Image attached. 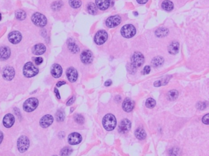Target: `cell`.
I'll return each mask as SVG.
<instances>
[{
	"mask_svg": "<svg viewBox=\"0 0 209 156\" xmlns=\"http://www.w3.org/2000/svg\"><path fill=\"white\" fill-rule=\"evenodd\" d=\"M102 124L104 128L107 131H113L116 126V117L112 114H107L103 118Z\"/></svg>",
	"mask_w": 209,
	"mask_h": 156,
	"instance_id": "1",
	"label": "cell"
},
{
	"mask_svg": "<svg viewBox=\"0 0 209 156\" xmlns=\"http://www.w3.org/2000/svg\"><path fill=\"white\" fill-rule=\"evenodd\" d=\"M23 73L25 77H34L39 73V69L31 62H27L23 66Z\"/></svg>",
	"mask_w": 209,
	"mask_h": 156,
	"instance_id": "2",
	"label": "cell"
},
{
	"mask_svg": "<svg viewBox=\"0 0 209 156\" xmlns=\"http://www.w3.org/2000/svg\"><path fill=\"white\" fill-rule=\"evenodd\" d=\"M31 20L34 25L41 28L45 26L47 24L46 17L39 12L34 13L31 17Z\"/></svg>",
	"mask_w": 209,
	"mask_h": 156,
	"instance_id": "3",
	"label": "cell"
},
{
	"mask_svg": "<svg viewBox=\"0 0 209 156\" xmlns=\"http://www.w3.org/2000/svg\"><path fill=\"white\" fill-rule=\"evenodd\" d=\"M39 105V101L36 98H30L25 101L23 105V109L27 112L34 111Z\"/></svg>",
	"mask_w": 209,
	"mask_h": 156,
	"instance_id": "4",
	"label": "cell"
},
{
	"mask_svg": "<svg viewBox=\"0 0 209 156\" xmlns=\"http://www.w3.org/2000/svg\"><path fill=\"white\" fill-rule=\"evenodd\" d=\"M136 28L133 25L127 24L124 25L121 30L122 35L125 38H132L136 34Z\"/></svg>",
	"mask_w": 209,
	"mask_h": 156,
	"instance_id": "5",
	"label": "cell"
},
{
	"mask_svg": "<svg viewBox=\"0 0 209 156\" xmlns=\"http://www.w3.org/2000/svg\"><path fill=\"white\" fill-rule=\"evenodd\" d=\"M131 62L132 65L134 68L140 67L144 64V57L143 54L139 52H135L132 56Z\"/></svg>",
	"mask_w": 209,
	"mask_h": 156,
	"instance_id": "6",
	"label": "cell"
},
{
	"mask_svg": "<svg viewBox=\"0 0 209 156\" xmlns=\"http://www.w3.org/2000/svg\"><path fill=\"white\" fill-rule=\"evenodd\" d=\"M29 146V140L26 136H21L17 140V148L20 152L23 153L28 150Z\"/></svg>",
	"mask_w": 209,
	"mask_h": 156,
	"instance_id": "7",
	"label": "cell"
},
{
	"mask_svg": "<svg viewBox=\"0 0 209 156\" xmlns=\"http://www.w3.org/2000/svg\"><path fill=\"white\" fill-rule=\"evenodd\" d=\"M107 39L108 33L105 30L99 31L95 34L94 37V42L98 45H101L105 43Z\"/></svg>",
	"mask_w": 209,
	"mask_h": 156,
	"instance_id": "8",
	"label": "cell"
},
{
	"mask_svg": "<svg viewBox=\"0 0 209 156\" xmlns=\"http://www.w3.org/2000/svg\"><path fill=\"white\" fill-rule=\"evenodd\" d=\"M3 78L6 80H11L15 76V70L11 66H7L4 68L2 72Z\"/></svg>",
	"mask_w": 209,
	"mask_h": 156,
	"instance_id": "9",
	"label": "cell"
},
{
	"mask_svg": "<svg viewBox=\"0 0 209 156\" xmlns=\"http://www.w3.org/2000/svg\"><path fill=\"white\" fill-rule=\"evenodd\" d=\"M121 22V18L119 16H114L109 17L106 20V25L108 28H113L117 26Z\"/></svg>",
	"mask_w": 209,
	"mask_h": 156,
	"instance_id": "10",
	"label": "cell"
},
{
	"mask_svg": "<svg viewBox=\"0 0 209 156\" xmlns=\"http://www.w3.org/2000/svg\"><path fill=\"white\" fill-rule=\"evenodd\" d=\"M81 61L85 64H89L92 62L93 55L92 52L90 50H85L82 52L80 56Z\"/></svg>",
	"mask_w": 209,
	"mask_h": 156,
	"instance_id": "11",
	"label": "cell"
},
{
	"mask_svg": "<svg viewBox=\"0 0 209 156\" xmlns=\"http://www.w3.org/2000/svg\"><path fill=\"white\" fill-rule=\"evenodd\" d=\"M22 39V35L18 31H14L10 32L8 35V40L12 44H18Z\"/></svg>",
	"mask_w": 209,
	"mask_h": 156,
	"instance_id": "12",
	"label": "cell"
},
{
	"mask_svg": "<svg viewBox=\"0 0 209 156\" xmlns=\"http://www.w3.org/2000/svg\"><path fill=\"white\" fill-rule=\"evenodd\" d=\"M82 140V137L79 133L73 132L68 137L69 143L71 145H75L79 144Z\"/></svg>",
	"mask_w": 209,
	"mask_h": 156,
	"instance_id": "13",
	"label": "cell"
},
{
	"mask_svg": "<svg viewBox=\"0 0 209 156\" xmlns=\"http://www.w3.org/2000/svg\"><path fill=\"white\" fill-rule=\"evenodd\" d=\"M66 76L70 83H75L78 79V72L73 67H69L66 71Z\"/></svg>",
	"mask_w": 209,
	"mask_h": 156,
	"instance_id": "14",
	"label": "cell"
},
{
	"mask_svg": "<svg viewBox=\"0 0 209 156\" xmlns=\"http://www.w3.org/2000/svg\"><path fill=\"white\" fill-rule=\"evenodd\" d=\"M131 126L132 123L128 119H124V120L121 121L120 124H119V131L122 133H127L130 130Z\"/></svg>",
	"mask_w": 209,
	"mask_h": 156,
	"instance_id": "15",
	"label": "cell"
},
{
	"mask_svg": "<svg viewBox=\"0 0 209 156\" xmlns=\"http://www.w3.org/2000/svg\"><path fill=\"white\" fill-rule=\"evenodd\" d=\"M53 117L50 115H46L43 116L40 120V125L43 128H47L53 123Z\"/></svg>",
	"mask_w": 209,
	"mask_h": 156,
	"instance_id": "16",
	"label": "cell"
},
{
	"mask_svg": "<svg viewBox=\"0 0 209 156\" xmlns=\"http://www.w3.org/2000/svg\"><path fill=\"white\" fill-rule=\"evenodd\" d=\"M15 123V117L11 114H6L3 120V123L5 128H10L14 125Z\"/></svg>",
	"mask_w": 209,
	"mask_h": 156,
	"instance_id": "17",
	"label": "cell"
},
{
	"mask_svg": "<svg viewBox=\"0 0 209 156\" xmlns=\"http://www.w3.org/2000/svg\"><path fill=\"white\" fill-rule=\"evenodd\" d=\"M11 54V49L9 47L2 46L0 47V60L3 61L8 59Z\"/></svg>",
	"mask_w": 209,
	"mask_h": 156,
	"instance_id": "18",
	"label": "cell"
},
{
	"mask_svg": "<svg viewBox=\"0 0 209 156\" xmlns=\"http://www.w3.org/2000/svg\"><path fill=\"white\" fill-rule=\"evenodd\" d=\"M63 73V68L60 65L55 64L52 65L51 68V74L55 78H60Z\"/></svg>",
	"mask_w": 209,
	"mask_h": 156,
	"instance_id": "19",
	"label": "cell"
},
{
	"mask_svg": "<svg viewBox=\"0 0 209 156\" xmlns=\"http://www.w3.org/2000/svg\"><path fill=\"white\" fill-rule=\"evenodd\" d=\"M135 103L130 98H126L122 103V109L126 112H130L133 110Z\"/></svg>",
	"mask_w": 209,
	"mask_h": 156,
	"instance_id": "20",
	"label": "cell"
},
{
	"mask_svg": "<svg viewBox=\"0 0 209 156\" xmlns=\"http://www.w3.org/2000/svg\"><path fill=\"white\" fill-rule=\"evenodd\" d=\"M46 51V47L42 43L36 44L32 48V53L35 55H42Z\"/></svg>",
	"mask_w": 209,
	"mask_h": 156,
	"instance_id": "21",
	"label": "cell"
},
{
	"mask_svg": "<svg viewBox=\"0 0 209 156\" xmlns=\"http://www.w3.org/2000/svg\"><path fill=\"white\" fill-rule=\"evenodd\" d=\"M95 4L100 10H107L109 7L110 0H95Z\"/></svg>",
	"mask_w": 209,
	"mask_h": 156,
	"instance_id": "22",
	"label": "cell"
},
{
	"mask_svg": "<svg viewBox=\"0 0 209 156\" xmlns=\"http://www.w3.org/2000/svg\"><path fill=\"white\" fill-rule=\"evenodd\" d=\"M68 47L70 51L72 53H77L79 51V48L77 43L72 39H69L68 42Z\"/></svg>",
	"mask_w": 209,
	"mask_h": 156,
	"instance_id": "23",
	"label": "cell"
},
{
	"mask_svg": "<svg viewBox=\"0 0 209 156\" xmlns=\"http://www.w3.org/2000/svg\"><path fill=\"white\" fill-rule=\"evenodd\" d=\"M179 50V43L177 42L174 41L168 47V52L171 54H176Z\"/></svg>",
	"mask_w": 209,
	"mask_h": 156,
	"instance_id": "24",
	"label": "cell"
},
{
	"mask_svg": "<svg viewBox=\"0 0 209 156\" xmlns=\"http://www.w3.org/2000/svg\"><path fill=\"white\" fill-rule=\"evenodd\" d=\"M161 7L163 10L169 12L174 9V4L169 0H165L161 4Z\"/></svg>",
	"mask_w": 209,
	"mask_h": 156,
	"instance_id": "25",
	"label": "cell"
},
{
	"mask_svg": "<svg viewBox=\"0 0 209 156\" xmlns=\"http://www.w3.org/2000/svg\"><path fill=\"white\" fill-rule=\"evenodd\" d=\"M135 135L139 140H144L146 137V133L145 131L141 128H139L135 131Z\"/></svg>",
	"mask_w": 209,
	"mask_h": 156,
	"instance_id": "26",
	"label": "cell"
},
{
	"mask_svg": "<svg viewBox=\"0 0 209 156\" xmlns=\"http://www.w3.org/2000/svg\"><path fill=\"white\" fill-rule=\"evenodd\" d=\"M164 62V59L162 57L160 56H157L154 57L152 60V65L155 66V67H158L163 65Z\"/></svg>",
	"mask_w": 209,
	"mask_h": 156,
	"instance_id": "27",
	"label": "cell"
},
{
	"mask_svg": "<svg viewBox=\"0 0 209 156\" xmlns=\"http://www.w3.org/2000/svg\"><path fill=\"white\" fill-rule=\"evenodd\" d=\"M15 16H16V17L17 18V20L22 21L24 20L26 17V13L25 12V11H24L23 10H17L15 12Z\"/></svg>",
	"mask_w": 209,
	"mask_h": 156,
	"instance_id": "28",
	"label": "cell"
},
{
	"mask_svg": "<svg viewBox=\"0 0 209 156\" xmlns=\"http://www.w3.org/2000/svg\"><path fill=\"white\" fill-rule=\"evenodd\" d=\"M97 6L93 3H89L87 6V9L88 12L91 15H95L97 12Z\"/></svg>",
	"mask_w": 209,
	"mask_h": 156,
	"instance_id": "29",
	"label": "cell"
},
{
	"mask_svg": "<svg viewBox=\"0 0 209 156\" xmlns=\"http://www.w3.org/2000/svg\"><path fill=\"white\" fill-rule=\"evenodd\" d=\"M178 96V92L176 90H172L168 93L167 97L169 101H174Z\"/></svg>",
	"mask_w": 209,
	"mask_h": 156,
	"instance_id": "30",
	"label": "cell"
},
{
	"mask_svg": "<svg viewBox=\"0 0 209 156\" xmlns=\"http://www.w3.org/2000/svg\"><path fill=\"white\" fill-rule=\"evenodd\" d=\"M168 32V30L166 28H159L155 31V34L159 37H163L166 36Z\"/></svg>",
	"mask_w": 209,
	"mask_h": 156,
	"instance_id": "31",
	"label": "cell"
},
{
	"mask_svg": "<svg viewBox=\"0 0 209 156\" xmlns=\"http://www.w3.org/2000/svg\"><path fill=\"white\" fill-rule=\"evenodd\" d=\"M69 3L70 6L74 9L79 8L81 6V0H69Z\"/></svg>",
	"mask_w": 209,
	"mask_h": 156,
	"instance_id": "32",
	"label": "cell"
},
{
	"mask_svg": "<svg viewBox=\"0 0 209 156\" xmlns=\"http://www.w3.org/2000/svg\"><path fill=\"white\" fill-rule=\"evenodd\" d=\"M72 152V149L70 147H65L61 150L60 152V155L61 156H69Z\"/></svg>",
	"mask_w": 209,
	"mask_h": 156,
	"instance_id": "33",
	"label": "cell"
},
{
	"mask_svg": "<svg viewBox=\"0 0 209 156\" xmlns=\"http://www.w3.org/2000/svg\"><path fill=\"white\" fill-rule=\"evenodd\" d=\"M156 105V101L152 98H149L146 100V106L147 108L152 109L154 108Z\"/></svg>",
	"mask_w": 209,
	"mask_h": 156,
	"instance_id": "34",
	"label": "cell"
},
{
	"mask_svg": "<svg viewBox=\"0 0 209 156\" xmlns=\"http://www.w3.org/2000/svg\"><path fill=\"white\" fill-rule=\"evenodd\" d=\"M56 120L58 121H63L65 118V114L63 110H59L56 114Z\"/></svg>",
	"mask_w": 209,
	"mask_h": 156,
	"instance_id": "35",
	"label": "cell"
},
{
	"mask_svg": "<svg viewBox=\"0 0 209 156\" xmlns=\"http://www.w3.org/2000/svg\"><path fill=\"white\" fill-rule=\"evenodd\" d=\"M170 156H179L181 154V150L178 148H173L169 151Z\"/></svg>",
	"mask_w": 209,
	"mask_h": 156,
	"instance_id": "36",
	"label": "cell"
},
{
	"mask_svg": "<svg viewBox=\"0 0 209 156\" xmlns=\"http://www.w3.org/2000/svg\"><path fill=\"white\" fill-rule=\"evenodd\" d=\"M74 120L77 123L82 124L85 122V118L84 117L80 114H76L74 116Z\"/></svg>",
	"mask_w": 209,
	"mask_h": 156,
	"instance_id": "37",
	"label": "cell"
},
{
	"mask_svg": "<svg viewBox=\"0 0 209 156\" xmlns=\"http://www.w3.org/2000/svg\"><path fill=\"white\" fill-rule=\"evenodd\" d=\"M208 105V104L207 102H198L196 105L197 109H199V110H204V109H205L207 107Z\"/></svg>",
	"mask_w": 209,
	"mask_h": 156,
	"instance_id": "38",
	"label": "cell"
},
{
	"mask_svg": "<svg viewBox=\"0 0 209 156\" xmlns=\"http://www.w3.org/2000/svg\"><path fill=\"white\" fill-rule=\"evenodd\" d=\"M202 121L204 124H207V125H209V114H206L205 115H204L203 118H202Z\"/></svg>",
	"mask_w": 209,
	"mask_h": 156,
	"instance_id": "39",
	"label": "cell"
},
{
	"mask_svg": "<svg viewBox=\"0 0 209 156\" xmlns=\"http://www.w3.org/2000/svg\"><path fill=\"white\" fill-rule=\"evenodd\" d=\"M151 72V66L149 65H146L144 66V68L143 70V75H147L149 73Z\"/></svg>",
	"mask_w": 209,
	"mask_h": 156,
	"instance_id": "40",
	"label": "cell"
},
{
	"mask_svg": "<svg viewBox=\"0 0 209 156\" xmlns=\"http://www.w3.org/2000/svg\"><path fill=\"white\" fill-rule=\"evenodd\" d=\"M34 61L36 65H40L43 62V59L42 57H37L35 59Z\"/></svg>",
	"mask_w": 209,
	"mask_h": 156,
	"instance_id": "41",
	"label": "cell"
},
{
	"mask_svg": "<svg viewBox=\"0 0 209 156\" xmlns=\"http://www.w3.org/2000/svg\"><path fill=\"white\" fill-rule=\"evenodd\" d=\"M75 100V96H72V97L68 101V102H67V106H70L72 105V104L74 102Z\"/></svg>",
	"mask_w": 209,
	"mask_h": 156,
	"instance_id": "42",
	"label": "cell"
},
{
	"mask_svg": "<svg viewBox=\"0 0 209 156\" xmlns=\"http://www.w3.org/2000/svg\"><path fill=\"white\" fill-rule=\"evenodd\" d=\"M55 95H56V96L58 98V99H60L61 98V96H60V94H59V90H58V89L56 88H55Z\"/></svg>",
	"mask_w": 209,
	"mask_h": 156,
	"instance_id": "43",
	"label": "cell"
},
{
	"mask_svg": "<svg viewBox=\"0 0 209 156\" xmlns=\"http://www.w3.org/2000/svg\"><path fill=\"white\" fill-rule=\"evenodd\" d=\"M66 84V83H65V82H64V81H59V82H58V83L56 84V86L58 87H61V86H62L63 85H64V84Z\"/></svg>",
	"mask_w": 209,
	"mask_h": 156,
	"instance_id": "44",
	"label": "cell"
},
{
	"mask_svg": "<svg viewBox=\"0 0 209 156\" xmlns=\"http://www.w3.org/2000/svg\"><path fill=\"white\" fill-rule=\"evenodd\" d=\"M138 3L140 4H146L147 1H148V0H136Z\"/></svg>",
	"mask_w": 209,
	"mask_h": 156,
	"instance_id": "45",
	"label": "cell"
},
{
	"mask_svg": "<svg viewBox=\"0 0 209 156\" xmlns=\"http://www.w3.org/2000/svg\"><path fill=\"white\" fill-rule=\"evenodd\" d=\"M112 84V81L111 80H107L105 83V85L106 87H109Z\"/></svg>",
	"mask_w": 209,
	"mask_h": 156,
	"instance_id": "46",
	"label": "cell"
},
{
	"mask_svg": "<svg viewBox=\"0 0 209 156\" xmlns=\"http://www.w3.org/2000/svg\"><path fill=\"white\" fill-rule=\"evenodd\" d=\"M3 140V133L2 132L0 131V144L1 143Z\"/></svg>",
	"mask_w": 209,
	"mask_h": 156,
	"instance_id": "47",
	"label": "cell"
},
{
	"mask_svg": "<svg viewBox=\"0 0 209 156\" xmlns=\"http://www.w3.org/2000/svg\"><path fill=\"white\" fill-rule=\"evenodd\" d=\"M1 19H2V16H1V13H0V21L1 20Z\"/></svg>",
	"mask_w": 209,
	"mask_h": 156,
	"instance_id": "48",
	"label": "cell"
},
{
	"mask_svg": "<svg viewBox=\"0 0 209 156\" xmlns=\"http://www.w3.org/2000/svg\"><path fill=\"white\" fill-rule=\"evenodd\" d=\"M53 156H57V155H53Z\"/></svg>",
	"mask_w": 209,
	"mask_h": 156,
	"instance_id": "49",
	"label": "cell"
}]
</instances>
